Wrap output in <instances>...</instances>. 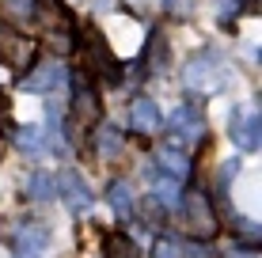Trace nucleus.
I'll use <instances>...</instances> for the list:
<instances>
[{
  "label": "nucleus",
  "instance_id": "f257e3e1",
  "mask_svg": "<svg viewBox=\"0 0 262 258\" xmlns=\"http://www.w3.org/2000/svg\"><path fill=\"white\" fill-rule=\"evenodd\" d=\"M72 50L80 53V73L99 76V80H118L122 76V65H118V57H114V50L106 46V38L95 27H84V34L76 31Z\"/></svg>",
  "mask_w": 262,
  "mask_h": 258
},
{
  "label": "nucleus",
  "instance_id": "f03ea898",
  "mask_svg": "<svg viewBox=\"0 0 262 258\" xmlns=\"http://www.w3.org/2000/svg\"><path fill=\"white\" fill-rule=\"evenodd\" d=\"M183 84L190 87V91H202V95H213L221 91L224 84H228V65H224V57L216 50H205L190 57V65L183 68Z\"/></svg>",
  "mask_w": 262,
  "mask_h": 258
},
{
  "label": "nucleus",
  "instance_id": "7ed1b4c3",
  "mask_svg": "<svg viewBox=\"0 0 262 258\" xmlns=\"http://www.w3.org/2000/svg\"><path fill=\"white\" fill-rule=\"evenodd\" d=\"M179 213H183V228L194 239H213L216 228H221L216 209H213V201H209L205 190H186L183 201H179Z\"/></svg>",
  "mask_w": 262,
  "mask_h": 258
},
{
  "label": "nucleus",
  "instance_id": "20e7f679",
  "mask_svg": "<svg viewBox=\"0 0 262 258\" xmlns=\"http://www.w3.org/2000/svg\"><path fill=\"white\" fill-rule=\"evenodd\" d=\"M34 61H38V42L31 34H19L12 23H0V65L27 73Z\"/></svg>",
  "mask_w": 262,
  "mask_h": 258
},
{
  "label": "nucleus",
  "instance_id": "39448f33",
  "mask_svg": "<svg viewBox=\"0 0 262 258\" xmlns=\"http://www.w3.org/2000/svg\"><path fill=\"white\" fill-rule=\"evenodd\" d=\"M34 12H38L42 27L50 31L53 46L57 50H72V42H76V19H72V12L61 0H34Z\"/></svg>",
  "mask_w": 262,
  "mask_h": 258
},
{
  "label": "nucleus",
  "instance_id": "423d86ee",
  "mask_svg": "<svg viewBox=\"0 0 262 258\" xmlns=\"http://www.w3.org/2000/svg\"><path fill=\"white\" fill-rule=\"evenodd\" d=\"M228 137L236 140L243 152H258V145H262V114L255 110V106H232Z\"/></svg>",
  "mask_w": 262,
  "mask_h": 258
},
{
  "label": "nucleus",
  "instance_id": "0eeeda50",
  "mask_svg": "<svg viewBox=\"0 0 262 258\" xmlns=\"http://www.w3.org/2000/svg\"><path fill=\"white\" fill-rule=\"evenodd\" d=\"M72 118H76V126L80 129H92L95 122H99V95H95V87L88 84V73H72Z\"/></svg>",
  "mask_w": 262,
  "mask_h": 258
},
{
  "label": "nucleus",
  "instance_id": "6e6552de",
  "mask_svg": "<svg viewBox=\"0 0 262 258\" xmlns=\"http://www.w3.org/2000/svg\"><path fill=\"white\" fill-rule=\"evenodd\" d=\"M61 80H65V65H61V61H42V65L34 61V65L23 73L19 87H23V91H31V95H50Z\"/></svg>",
  "mask_w": 262,
  "mask_h": 258
},
{
  "label": "nucleus",
  "instance_id": "1a4fd4ad",
  "mask_svg": "<svg viewBox=\"0 0 262 258\" xmlns=\"http://www.w3.org/2000/svg\"><path fill=\"white\" fill-rule=\"evenodd\" d=\"M57 194H61V198H65V205H69V213H76V217H80V213H88V209H92V186H88L84 182V175H80V171H61L57 175Z\"/></svg>",
  "mask_w": 262,
  "mask_h": 258
},
{
  "label": "nucleus",
  "instance_id": "9d476101",
  "mask_svg": "<svg viewBox=\"0 0 262 258\" xmlns=\"http://www.w3.org/2000/svg\"><path fill=\"white\" fill-rule=\"evenodd\" d=\"M50 247V232L42 224H19L12 236V251L15 258H42Z\"/></svg>",
  "mask_w": 262,
  "mask_h": 258
},
{
  "label": "nucleus",
  "instance_id": "9b49d317",
  "mask_svg": "<svg viewBox=\"0 0 262 258\" xmlns=\"http://www.w3.org/2000/svg\"><path fill=\"white\" fill-rule=\"evenodd\" d=\"M129 126L141 133V137H152V133L164 129V114H160V106L148 99V95H141V99L129 103Z\"/></svg>",
  "mask_w": 262,
  "mask_h": 258
},
{
  "label": "nucleus",
  "instance_id": "f8f14e48",
  "mask_svg": "<svg viewBox=\"0 0 262 258\" xmlns=\"http://www.w3.org/2000/svg\"><path fill=\"white\" fill-rule=\"evenodd\" d=\"M171 133H175V137H183V140H202V133H205L202 110L190 106V103L175 106V110H171Z\"/></svg>",
  "mask_w": 262,
  "mask_h": 258
},
{
  "label": "nucleus",
  "instance_id": "ddd939ff",
  "mask_svg": "<svg viewBox=\"0 0 262 258\" xmlns=\"http://www.w3.org/2000/svg\"><path fill=\"white\" fill-rule=\"evenodd\" d=\"M118 152H122V129H118V126H99L95 156H99V159H114Z\"/></svg>",
  "mask_w": 262,
  "mask_h": 258
},
{
  "label": "nucleus",
  "instance_id": "4468645a",
  "mask_svg": "<svg viewBox=\"0 0 262 258\" xmlns=\"http://www.w3.org/2000/svg\"><path fill=\"white\" fill-rule=\"evenodd\" d=\"M106 201H111V209L118 213V220L133 217V194H129L125 182H111V186H106Z\"/></svg>",
  "mask_w": 262,
  "mask_h": 258
},
{
  "label": "nucleus",
  "instance_id": "2eb2a0df",
  "mask_svg": "<svg viewBox=\"0 0 262 258\" xmlns=\"http://www.w3.org/2000/svg\"><path fill=\"white\" fill-rule=\"evenodd\" d=\"M156 163H160L164 175H171V179H186V175H190V159L183 152H171V148H164V152L156 156Z\"/></svg>",
  "mask_w": 262,
  "mask_h": 258
},
{
  "label": "nucleus",
  "instance_id": "dca6fc26",
  "mask_svg": "<svg viewBox=\"0 0 262 258\" xmlns=\"http://www.w3.org/2000/svg\"><path fill=\"white\" fill-rule=\"evenodd\" d=\"M27 194H31L34 201L57 198V179H53L50 171H34V175H31V186H27Z\"/></svg>",
  "mask_w": 262,
  "mask_h": 258
},
{
  "label": "nucleus",
  "instance_id": "f3484780",
  "mask_svg": "<svg viewBox=\"0 0 262 258\" xmlns=\"http://www.w3.org/2000/svg\"><path fill=\"white\" fill-rule=\"evenodd\" d=\"M103 258H141V247L129 236H111L103 243Z\"/></svg>",
  "mask_w": 262,
  "mask_h": 258
},
{
  "label": "nucleus",
  "instance_id": "a211bd4d",
  "mask_svg": "<svg viewBox=\"0 0 262 258\" xmlns=\"http://www.w3.org/2000/svg\"><path fill=\"white\" fill-rule=\"evenodd\" d=\"M15 145H19L27 156H42V152H46V140H42L38 126H19V129H15Z\"/></svg>",
  "mask_w": 262,
  "mask_h": 258
},
{
  "label": "nucleus",
  "instance_id": "6ab92c4d",
  "mask_svg": "<svg viewBox=\"0 0 262 258\" xmlns=\"http://www.w3.org/2000/svg\"><path fill=\"white\" fill-rule=\"evenodd\" d=\"M144 65H148L152 73H160V68L167 65V46H164V34H160V31H152V38H148V50H144Z\"/></svg>",
  "mask_w": 262,
  "mask_h": 258
},
{
  "label": "nucleus",
  "instance_id": "aec40b11",
  "mask_svg": "<svg viewBox=\"0 0 262 258\" xmlns=\"http://www.w3.org/2000/svg\"><path fill=\"white\" fill-rule=\"evenodd\" d=\"M152 258H183V247H179L175 239L160 236V239H156V251H152Z\"/></svg>",
  "mask_w": 262,
  "mask_h": 258
},
{
  "label": "nucleus",
  "instance_id": "412c9836",
  "mask_svg": "<svg viewBox=\"0 0 262 258\" xmlns=\"http://www.w3.org/2000/svg\"><path fill=\"white\" fill-rule=\"evenodd\" d=\"M0 4L8 8V12H15V15H34V0H0Z\"/></svg>",
  "mask_w": 262,
  "mask_h": 258
}]
</instances>
